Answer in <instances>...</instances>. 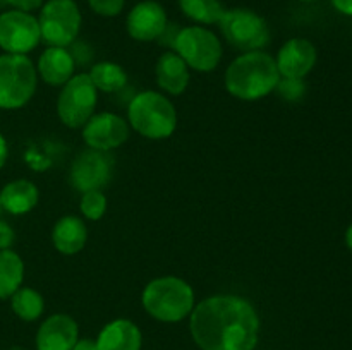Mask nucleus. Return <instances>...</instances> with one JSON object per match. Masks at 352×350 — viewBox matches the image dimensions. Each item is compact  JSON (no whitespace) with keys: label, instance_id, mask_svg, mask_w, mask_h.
Returning a JSON list of instances; mask_svg holds the SVG:
<instances>
[{"label":"nucleus","instance_id":"obj_22","mask_svg":"<svg viewBox=\"0 0 352 350\" xmlns=\"http://www.w3.org/2000/svg\"><path fill=\"white\" fill-rule=\"evenodd\" d=\"M88 75L95 88L103 93H117L127 84V72L117 62H96L91 65Z\"/></svg>","mask_w":352,"mask_h":350},{"label":"nucleus","instance_id":"obj_20","mask_svg":"<svg viewBox=\"0 0 352 350\" xmlns=\"http://www.w3.org/2000/svg\"><path fill=\"white\" fill-rule=\"evenodd\" d=\"M38 199H40L38 187L26 178L9 182L0 191V205L3 211L10 215H26L31 209H34Z\"/></svg>","mask_w":352,"mask_h":350},{"label":"nucleus","instance_id":"obj_25","mask_svg":"<svg viewBox=\"0 0 352 350\" xmlns=\"http://www.w3.org/2000/svg\"><path fill=\"white\" fill-rule=\"evenodd\" d=\"M82 216L88 220L98 222L103 218L107 211V196L103 194L102 189H93V191L82 192L81 202H79Z\"/></svg>","mask_w":352,"mask_h":350},{"label":"nucleus","instance_id":"obj_2","mask_svg":"<svg viewBox=\"0 0 352 350\" xmlns=\"http://www.w3.org/2000/svg\"><path fill=\"white\" fill-rule=\"evenodd\" d=\"M280 74H278L275 57L263 50L244 51L234 58L227 67L223 82L226 89L234 98L244 102H256L275 91Z\"/></svg>","mask_w":352,"mask_h":350},{"label":"nucleus","instance_id":"obj_3","mask_svg":"<svg viewBox=\"0 0 352 350\" xmlns=\"http://www.w3.org/2000/svg\"><path fill=\"white\" fill-rule=\"evenodd\" d=\"M144 311L162 323H179L195 309V290L179 277H160L151 280L141 294Z\"/></svg>","mask_w":352,"mask_h":350},{"label":"nucleus","instance_id":"obj_21","mask_svg":"<svg viewBox=\"0 0 352 350\" xmlns=\"http://www.w3.org/2000/svg\"><path fill=\"white\" fill-rule=\"evenodd\" d=\"M24 263L12 249L0 250V299H10L23 287Z\"/></svg>","mask_w":352,"mask_h":350},{"label":"nucleus","instance_id":"obj_32","mask_svg":"<svg viewBox=\"0 0 352 350\" xmlns=\"http://www.w3.org/2000/svg\"><path fill=\"white\" fill-rule=\"evenodd\" d=\"M7 156H9V146H7L6 137L0 134V170H2L3 165H6Z\"/></svg>","mask_w":352,"mask_h":350},{"label":"nucleus","instance_id":"obj_16","mask_svg":"<svg viewBox=\"0 0 352 350\" xmlns=\"http://www.w3.org/2000/svg\"><path fill=\"white\" fill-rule=\"evenodd\" d=\"M76 62L71 50L64 47H48L38 58L36 72L48 86H64L74 75Z\"/></svg>","mask_w":352,"mask_h":350},{"label":"nucleus","instance_id":"obj_6","mask_svg":"<svg viewBox=\"0 0 352 350\" xmlns=\"http://www.w3.org/2000/svg\"><path fill=\"white\" fill-rule=\"evenodd\" d=\"M219 27L227 43L236 50L256 51L263 50L270 43V27L265 17L244 7L226 9Z\"/></svg>","mask_w":352,"mask_h":350},{"label":"nucleus","instance_id":"obj_8","mask_svg":"<svg viewBox=\"0 0 352 350\" xmlns=\"http://www.w3.org/2000/svg\"><path fill=\"white\" fill-rule=\"evenodd\" d=\"M174 51L189 69L198 72H212L222 60L223 48L213 31L205 26L181 27L174 41Z\"/></svg>","mask_w":352,"mask_h":350},{"label":"nucleus","instance_id":"obj_1","mask_svg":"<svg viewBox=\"0 0 352 350\" xmlns=\"http://www.w3.org/2000/svg\"><path fill=\"white\" fill-rule=\"evenodd\" d=\"M189 329L201 350H254L260 316L244 297L219 294L195 305Z\"/></svg>","mask_w":352,"mask_h":350},{"label":"nucleus","instance_id":"obj_9","mask_svg":"<svg viewBox=\"0 0 352 350\" xmlns=\"http://www.w3.org/2000/svg\"><path fill=\"white\" fill-rule=\"evenodd\" d=\"M98 89L88 74H74L64 86L57 98V115L64 126L79 129L95 115Z\"/></svg>","mask_w":352,"mask_h":350},{"label":"nucleus","instance_id":"obj_35","mask_svg":"<svg viewBox=\"0 0 352 350\" xmlns=\"http://www.w3.org/2000/svg\"><path fill=\"white\" fill-rule=\"evenodd\" d=\"M0 213H2V205H0Z\"/></svg>","mask_w":352,"mask_h":350},{"label":"nucleus","instance_id":"obj_15","mask_svg":"<svg viewBox=\"0 0 352 350\" xmlns=\"http://www.w3.org/2000/svg\"><path fill=\"white\" fill-rule=\"evenodd\" d=\"M79 340V326L69 314H52L36 333L38 350H72Z\"/></svg>","mask_w":352,"mask_h":350},{"label":"nucleus","instance_id":"obj_29","mask_svg":"<svg viewBox=\"0 0 352 350\" xmlns=\"http://www.w3.org/2000/svg\"><path fill=\"white\" fill-rule=\"evenodd\" d=\"M16 239V233H14L12 226L7 222L0 220V250L2 249H10Z\"/></svg>","mask_w":352,"mask_h":350},{"label":"nucleus","instance_id":"obj_7","mask_svg":"<svg viewBox=\"0 0 352 350\" xmlns=\"http://www.w3.org/2000/svg\"><path fill=\"white\" fill-rule=\"evenodd\" d=\"M81 21V10L74 0H47L38 16L41 41L48 47H71L79 36Z\"/></svg>","mask_w":352,"mask_h":350},{"label":"nucleus","instance_id":"obj_19","mask_svg":"<svg viewBox=\"0 0 352 350\" xmlns=\"http://www.w3.org/2000/svg\"><path fill=\"white\" fill-rule=\"evenodd\" d=\"M88 240V229L85 222L76 215H65L57 220L52 230V244L64 256H74Z\"/></svg>","mask_w":352,"mask_h":350},{"label":"nucleus","instance_id":"obj_14","mask_svg":"<svg viewBox=\"0 0 352 350\" xmlns=\"http://www.w3.org/2000/svg\"><path fill=\"white\" fill-rule=\"evenodd\" d=\"M318 51L306 38H291L285 41L275 57L280 78L305 79L316 65Z\"/></svg>","mask_w":352,"mask_h":350},{"label":"nucleus","instance_id":"obj_13","mask_svg":"<svg viewBox=\"0 0 352 350\" xmlns=\"http://www.w3.org/2000/svg\"><path fill=\"white\" fill-rule=\"evenodd\" d=\"M168 26V17L164 5L157 0H141L129 10L126 30L133 40L155 41Z\"/></svg>","mask_w":352,"mask_h":350},{"label":"nucleus","instance_id":"obj_28","mask_svg":"<svg viewBox=\"0 0 352 350\" xmlns=\"http://www.w3.org/2000/svg\"><path fill=\"white\" fill-rule=\"evenodd\" d=\"M6 3H9V5L16 10H23V12H33V10L41 9V5L45 3V0H6Z\"/></svg>","mask_w":352,"mask_h":350},{"label":"nucleus","instance_id":"obj_31","mask_svg":"<svg viewBox=\"0 0 352 350\" xmlns=\"http://www.w3.org/2000/svg\"><path fill=\"white\" fill-rule=\"evenodd\" d=\"M72 350H98V345H96V340L81 338L76 342V345L72 347Z\"/></svg>","mask_w":352,"mask_h":350},{"label":"nucleus","instance_id":"obj_17","mask_svg":"<svg viewBox=\"0 0 352 350\" xmlns=\"http://www.w3.org/2000/svg\"><path fill=\"white\" fill-rule=\"evenodd\" d=\"M143 335L136 323L129 319H113L98 333V350H141Z\"/></svg>","mask_w":352,"mask_h":350},{"label":"nucleus","instance_id":"obj_34","mask_svg":"<svg viewBox=\"0 0 352 350\" xmlns=\"http://www.w3.org/2000/svg\"><path fill=\"white\" fill-rule=\"evenodd\" d=\"M299 2H305V3H313V2H318V0H299Z\"/></svg>","mask_w":352,"mask_h":350},{"label":"nucleus","instance_id":"obj_18","mask_svg":"<svg viewBox=\"0 0 352 350\" xmlns=\"http://www.w3.org/2000/svg\"><path fill=\"white\" fill-rule=\"evenodd\" d=\"M157 84L168 95L179 96L189 86V67L175 51H165L158 57L155 65Z\"/></svg>","mask_w":352,"mask_h":350},{"label":"nucleus","instance_id":"obj_26","mask_svg":"<svg viewBox=\"0 0 352 350\" xmlns=\"http://www.w3.org/2000/svg\"><path fill=\"white\" fill-rule=\"evenodd\" d=\"M275 91H277V95L280 96L282 100H285V102H299V100L306 95L305 79L280 78Z\"/></svg>","mask_w":352,"mask_h":350},{"label":"nucleus","instance_id":"obj_10","mask_svg":"<svg viewBox=\"0 0 352 350\" xmlns=\"http://www.w3.org/2000/svg\"><path fill=\"white\" fill-rule=\"evenodd\" d=\"M41 41L38 17L23 10L0 14V48L6 54L28 55Z\"/></svg>","mask_w":352,"mask_h":350},{"label":"nucleus","instance_id":"obj_33","mask_svg":"<svg viewBox=\"0 0 352 350\" xmlns=\"http://www.w3.org/2000/svg\"><path fill=\"white\" fill-rule=\"evenodd\" d=\"M346 244H347V247L352 250V223L347 226V230H346Z\"/></svg>","mask_w":352,"mask_h":350},{"label":"nucleus","instance_id":"obj_4","mask_svg":"<svg viewBox=\"0 0 352 350\" xmlns=\"http://www.w3.org/2000/svg\"><path fill=\"white\" fill-rule=\"evenodd\" d=\"M129 126L146 139H167L177 127L174 103L158 91H141L131 100L127 108Z\"/></svg>","mask_w":352,"mask_h":350},{"label":"nucleus","instance_id":"obj_24","mask_svg":"<svg viewBox=\"0 0 352 350\" xmlns=\"http://www.w3.org/2000/svg\"><path fill=\"white\" fill-rule=\"evenodd\" d=\"M10 307H12L14 314L23 321H36L45 309L43 295L38 290L30 287H21L10 297Z\"/></svg>","mask_w":352,"mask_h":350},{"label":"nucleus","instance_id":"obj_11","mask_svg":"<svg viewBox=\"0 0 352 350\" xmlns=\"http://www.w3.org/2000/svg\"><path fill=\"white\" fill-rule=\"evenodd\" d=\"M113 160L109 151L88 148L74 158L69 172V182L79 192L102 189L112 178Z\"/></svg>","mask_w":352,"mask_h":350},{"label":"nucleus","instance_id":"obj_5","mask_svg":"<svg viewBox=\"0 0 352 350\" xmlns=\"http://www.w3.org/2000/svg\"><path fill=\"white\" fill-rule=\"evenodd\" d=\"M36 65L28 55H0V108L19 110L36 91Z\"/></svg>","mask_w":352,"mask_h":350},{"label":"nucleus","instance_id":"obj_12","mask_svg":"<svg viewBox=\"0 0 352 350\" xmlns=\"http://www.w3.org/2000/svg\"><path fill=\"white\" fill-rule=\"evenodd\" d=\"M129 137V124L112 112L95 113L82 126V141L86 146L100 151H112L122 146Z\"/></svg>","mask_w":352,"mask_h":350},{"label":"nucleus","instance_id":"obj_27","mask_svg":"<svg viewBox=\"0 0 352 350\" xmlns=\"http://www.w3.org/2000/svg\"><path fill=\"white\" fill-rule=\"evenodd\" d=\"M89 9L102 17H116L124 10L126 0H88Z\"/></svg>","mask_w":352,"mask_h":350},{"label":"nucleus","instance_id":"obj_23","mask_svg":"<svg viewBox=\"0 0 352 350\" xmlns=\"http://www.w3.org/2000/svg\"><path fill=\"white\" fill-rule=\"evenodd\" d=\"M179 9L198 26L219 24L226 7L220 0H179Z\"/></svg>","mask_w":352,"mask_h":350},{"label":"nucleus","instance_id":"obj_30","mask_svg":"<svg viewBox=\"0 0 352 350\" xmlns=\"http://www.w3.org/2000/svg\"><path fill=\"white\" fill-rule=\"evenodd\" d=\"M330 2L337 12L352 17V0H330Z\"/></svg>","mask_w":352,"mask_h":350}]
</instances>
